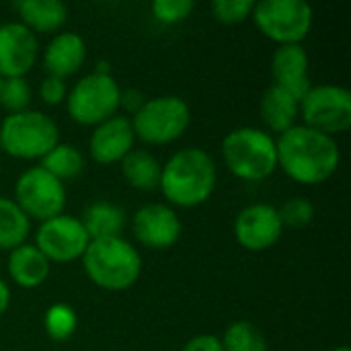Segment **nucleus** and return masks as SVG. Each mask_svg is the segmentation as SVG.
Returning a JSON list of instances; mask_svg holds the SVG:
<instances>
[{
	"label": "nucleus",
	"instance_id": "obj_1",
	"mask_svg": "<svg viewBox=\"0 0 351 351\" xmlns=\"http://www.w3.org/2000/svg\"><path fill=\"white\" fill-rule=\"evenodd\" d=\"M278 167L300 185H321L329 181L341 160L335 138L306 125H294L276 142Z\"/></svg>",
	"mask_w": 351,
	"mask_h": 351
},
{
	"label": "nucleus",
	"instance_id": "obj_2",
	"mask_svg": "<svg viewBox=\"0 0 351 351\" xmlns=\"http://www.w3.org/2000/svg\"><path fill=\"white\" fill-rule=\"evenodd\" d=\"M162 195L179 208H195L208 202L216 189V162L202 148L175 152L160 169Z\"/></svg>",
	"mask_w": 351,
	"mask_h": 351
},
{
	"label": "nucleus",
	"instance_id": "obj_3",
	"mask_svg": "<svg viewBox=\"0 0 351 351\" xmlns=\"http://www.w3.org/2000/svg\"><path fill=\"white\" fill-rule=\"evenodd\" d=\"M82 265L93 284L109 292L128 290L142 271L140 253L121 237L90 241L82 255Z\"/></svg>",
	"mask_w": 351,
	"mask_h": 351
},
{
	"label": "nucleus",
	"instance_id": "obj_4",
	"mask_svg": "<svg viewBox=\"0 0 351 351\" xmlns=\"http://www.w3.org/2000/svg\"><path fill=\"white\" fill-rule=\"evenodd\" d=\"M226 169L243 181H263L278 169L276 140L257 128L232 130L222 142Z\"/></svg>",
	"mask_w": 351,
	"mask_h": 351
},
{
	"label": "nucleus",
	"instance_id": "obj_5",
	"mask_svg": "<svg viewBox=\"0 0 351 351\" xmlns=\"http://www.w3.org/2000/svg\"><path fill=\"white\" fill-rule=\"evenodd\" d=\"M60 144L56 121L41 111H21L8 115L0 125V148L12 158H43Z\"/></svg>",
	"mask_w": 351,
	"mask_h": 351
},
{
	"label": "nucleus",
	"instance_id": "obj_6",
	"mask_svg": "<svg viewBox=\"0 0 351 351\" xmlns=\"http://www.w3.org/2000/svg\"><path fill=\"white\" fill-rule=\"evenodd\" d=\"M70 117L80 125H99L121 107V90L107 72H93L80 78L66 97Z\"/></svg>",
	"mask_w": 351,
	"mask_h": 351
},
{
	"label": "nucleus",
	"instance_id": "obj_7",
	"mask_svg": "<svg viewBox=\"0 0 351 351\" xmlns=\"http://www.w3.org/2000/svg\"><path fill=\"white\" fill-rule=\"evenodd\" d=\"M189 107L181 97L165 95L142 103L134 113L132 128L136 138L146 144H171L183 136L189 125Z\"/></svg>",
	"mask_w": 351,
	"mask_h": 351
},
{
	"label": "nucleus",
	"instance_id": "obj_8",
	"mask_svg": "<svg viewBox=\"0 0 351 351\" xmlns=\"http://www.w3.org/2000/svg\"><path fill=\"white\" fill-rule=\"evenodd\" d=\"M251 14L259 31L280 45H300L313 27V8L304 0H261Z\"/></svg>",
	"mask_w": 351,
	"mask_h": 351
},
{
	"label": "nucleus",
	"instance_id": "obj_9",
	"mask_svg": "<svg viewBox=\"0 0 351 351\" xmlns=\"http://www.w3.org/2000/svg\"><path fill=\"white\" fill-rule=\"evenodd\" d=\"M304 125L325 136L343 134L351 128V93L343 86H313L300 101Z\"/></svg>",
	"mask_w": 351,
	"mask_h": 351
},
{
	"label": "nucleus",
	"instance_id": "obj_10",
	"mask_svg": "<svg viewBox=\"0 0 351 351\" xmlns=\"http://www.w3.org/2000/svg\"><path fill=\"white\" fill-rule=\"evenodd\" d=\"M14 204L39 222L60 216L66 208V187L41 167L27 169L14 185Z\"/></svg>",
	"mask_w": 351,
	"mask_h": 351
},
{
	"label": "nucleus",
	"instance_id": "obj_11",
	"mask_svg": "<svg viewBox=\"0 0 351 351\" xmlns=\"http://www.w3.org/2000/svg\"><path fill=\"white\" fill-rule=\"evenodd\" d=\"M35 241V247L43 253V257L56 263H70L74 259H82L90 243L80 220L64 214L41 222Z\"/></svg>",
	"mask_w": 351,
	"mask_h": 351
},
{
	"label": "nucleus",
	"instance_id": "obj_12",
	"mask_svg": "<svg viewBox=\"0 0 351 351\" xmlns=\"http://www.w3.org/2000/svg\"><path fill=\"white\" fill-rule=\"evenodd\" d=\"M284 232L278 208L269 204L247 206L234 220V237L247 251L259 253L271 249Z\"/></svg>",
	"mask_w": 351,
	"mask_h": 351
},
{
	"label": "nucleus",
	"instance_id": "obj_13",
	"mask_svg": "<svg viewBox=\"0 0 351 351\" xmlns=\"http://www.w3.org/2000/svg\"><path fill=\"white\" fill-rule=\"evenodd\" d=\"M39 43L23 23L0 25V78H23L37 62Z\"/></svg>",
	"mask_w": 351,
	"mask_h": 351
},
{
	"label": "nucleus",
	"instance_id": "obj_14",
	"mask_svg": "<svg viewBox=\"0 0 351 351\" xmlns=\"http://www.w3.org/2000/svg\"><path fill=\"white\" fill-rule=\"evenodd\" d=\"M134 237L148 249H171L181 237V220L165 204H148L134 216Z\"/></svg>",
	"mask_w": 351,
	"mask_h": 351
},
{
	"label": "nucleus",
	"instance_id": "obj_15",
	"mask_svg": "<svg viewBox=\"0 0 351 351\" xmlns=\"http://www.w3.org/2000/svg\"><path fill=\"white\" fill-rule=\"evenodd\" d=\"M134 142H136V134L132 121L128 117L113 115L95 128L88 148L95 162L113 165V162H121L134 150Z\"/></svg>",
	"mask_w": 351,
	"mask_h": 351
},
{
	"label": "nucleus",
	"instance_id": "obj_16",
	"mask_svg": "<svg viewBox=\"0 0 351 351\" xmlns=\"http://www.w3.org/2000/svg\"><path fill=\"white\" fill-rule=\"evenodd\" d=\"M274 84L290 90L298 101L313 88L308 78V53L302 45H280L271 58Z\"/></svg>",
	"mask_w": 351,
	"mask_h": 351
},
{
	"label": "nucleus",
	"instance_id": "obj_17",
	"mask_svg": "<svg viewBox=\"0 0 351 351\" xmlns=\"http://www.w3.org/2000/svg\"><path fill=\"white\" fill-rule=\"evenodd\" d=\"M86 60V43L78 33H60L56 35L45 51H43V66L47 76L53 78H68L76 74Z\"/></svg>",
	"mask_w": 351,
	"mask_h": 351
},
{
	"label": "nucleus",
	"instance_id": "obj_18",
	"mask_svg": "<svg viewBox=\"0 0 351 351\" xmlns=\"http://www.w3.org/2000/svg\"><path fill=\"white\" fill-rule=\"evenodd\" d=\"M300 115V101L286 88L271 84L261 97V119L271 132H288L296 125Z\"/></svg>",
	"mask_w": 351,
	"mask_h": 351
},
{
	"label": "nucleus",
	"instance_id": "obj_19",
	"mask_svg": "<svg viewBox=\"0 0 351 351\" xmlns=\"http://www.w3.org/2000/svg\"><path fill=\"white\" fill-rule=\"evenodd\" d=\"M10 280L21 288H37L49 276V261L35 245H21L10 251L8 257Z\"/></svg>",
	"mask_w": 351,
	"mask_h": 351
},
{
	"label": "nucleus",
	"instance_id": "obj_20",
	"mask_svg": "<svg viewBox=\"0 0 351 351\" xmlns=\"http://www.w3.org/2000/svg\"><path fill=\"white\" fill-rule=\"evenodd\" d=\"M14 8L21 23L33 33H51L68 19V6L60 0H21Z\"/></svg>",
	"mask_w": 351,
	"mask_h": 351
},
{
	"label": "nucleus",
	"instance_id": "obj_21",
	"mask_svg": "<svg viewBox=\"0 0 351 351\" xmlns=\"http://www.w3.org/2000/svg\"><path fill=\"white\" fill-rule=\"evenodd\" d=\"M80 224L84 226L90 241L113 239V237H121L125 214L119 206L111 202H95L84 210Z\"/></svg>",
	"mask_w": 351,
	"mask_h": 351
},
{
	"label": "nucleus",
	"instance_id": "obj_22",
	"mask_svg": "<svg viewBox=\"0 0 351 351\" xmlns=\"http://www.w3.org/2000/svg\"><path fill=\"white\" fill-rule=\"evenodd\" d=\"M160 162L148 150H132L121 160V173L125 181L140 191H150L160 183Z\"/></svg>",
	"mask_w": 351,
	"mask_h": 351
},
{
	"label": "nucleus",
	"instance_id": "obj_23",
	"mask_svg": "<svg viewBox=\"0 0 351 351\" xmlns=\"http://www.w3.org/2000/svg\"><path fill=\"white\" fill-rule=\"evenodd\" d=\"M29 230H31V220L14 204V199L0 197V249L12 251L25 245Z\"/></svg>",
	"mask_w": 351,
	"mask_h": 351
},
{
	"label": "nucleus",
	"instance_id": "obj_24",
	"mask_svg": "<svg viewBox=\"0 0 351 351\" xmlns=\"http://www.w3.org/2000/svg\"><path fill=\"white\" fill-rule=\"evenodd\" d=\"M41 169H45L49 175H53L58 181L76 179L84 169V156L76 146L70 144H58L41 158Z\"/></svg>",
	"mask_w": 351,
	"mask_h": 351
},
{
	"label": "nucleus",
	"instance_id": "obj_25",
	"mask_svg": "<svg viewBox=\"0 0 351 351\" xmlns=\"http://www.w3.org/2000/svg\"><path fill=\"white\" fill-rule=\"evenodd\" d=\"M220 343L222 351H267L265 335L249 321L232 323Z\"/></svg>",
	"mask_w": 351,
	"mask_h": 351
},
{
	"label": "nucleus",
	"instance_id": "obj_26",
	"mask_svg": "<svg viewBox=\"0 0 351 351\" xmlns=\"http://www.w3.org/2000/svg\"><path fill=\"white\" fill-rule=\"evenodd\" d=\"M43 325H45V333L49 335V339L66 341L76 331V315L68 304H53L47 308Z\"/></svg>",
	"mask_w": 351,
	"mask_h": 351
},
{
	"label": "nucleus",
	"instance_id": "obj_27",
	"mask_svg": "<svg viewBox=\"0 0 351 351\" xmlns=\"http://www.w3.org/2000/svg\"><path fill=\"white\" fill-rule=\"evenodd\" d=\"M31 103V86L25 78H2L0 86V105L12 113L27 111Z\"/></svg>",
	"mask_w": 351,
	"mask_h": 351
},
{
	"label": "nucleus",
	"instance_id": "obj_28",
	"mask_svg": "<svg viewBox=\"0 0 351 351\" xmlns=\"http://www.w3.org/2000/svg\"><path fill=\"white\" fill-rule=\"evenodd\" d=\"M278 214H280V220H282L284 228L288 226V228L298 230V228H306V226L313 222V218H315V208H313V204H311L308 199H304V197H292V199H288V202L278 210Z\"/></svg>",
	"mask_w": 351,
	"mask_h": 351
},
{
	"label": "nucleus",
	"instance_id": "obj_29",
	"mask_svg": "<svg viewBox=\"0 0 351 351\" xmlns=\"http://www.w3.org/2000/svg\"><path fill=\"white\" fill-rule=\"evenodd\" d=\"M195 8L193 0H154L152 2V14L156 21L165 25H177L185 21Z\"/></svg>",
	"mask_w": 351,
	"mask_h": 351
},
{
	"label": "nucleus",
	"instance_id": "obj_30",
	"mask_svg": "<svg viewBox=\"0 0 351 351\" xmlns=\"http://www.w3.org/2000/svg\"><path fill=\"white\" fill-rule=\"evenodd\" d=\"M253 6V0H214L212 14L224 25H237L251 16Z\"/></svg>",
	"mask_w": 351,
	"mask_h": 351
},
{
	"label": "nucleus",
	"instance_id": "obj_31",
	"mask_svg": "<svg viewBox=\"0 0 351 351\" xmlns=\"http://www.w3.org/2000/svg\"><path fill=\"white\" fill-rule=\"evenodd\" d=\"M39 95H41L43 103H47V105H60L62 101H66L68 90H66L64 80L53 78V76H47L41 82V86H39Z\"/></svg>",
	"mask_w": 351,
	"mask_h": 351
},
{
	"label": "nucleus",
	"instance_id": "obj_32",
	"mask_svg": "<svg viewBox=\"0 0 351 351\" xmlns=\"http://www.w3.org/2000/svg\"><path fill=\"white\" fill-rule=\"evenodd\" d=\"M181 351H222V343L214 335H197L187 341Z\"/></svg>",
	"mask_w": 351,
	"mask_h": 351
},
{
	"label": "nucleus",
	"instance_id": "obj_33",
	"mask_svg": "<svg viewBox=\"0 0 351 351\" xmlns=\"http://www.w3.org/2000/svg\"><path fill=\"white\" fill-rule=\"evenodd\" d=\"M8 304H10V290H8L6 282L0 278V317L8 311Z\"/></svg>",
	"mask_w": 351,
	"mask_h": 351
},
{
	"label": "nucleus",
	"instance_id": "obj_34",
	"mask_svg": "<svg viewBox=\"0 0 351 351\" xmlns=\"http://www.w3.org/2000/svg\"><path fill=\"white\" fill-rule=\"evenodd\" d=\"M331 351H350V348H335V350Z\"/></svg>",
	"mask_w": 351,
	"mask_h": 351
},
{
	"label": "nucleus",
	"instance_id": "obj_35",
	"mask_svg": "<svg viewBox=\"0 0 351 351\" xmlns=\"http://www.w3.org/2000/svg\"><path fill=\"white\" fill-rule=\"evenodd\" d=\"M0 86H2V78H0Z\"/></svg>",
	"mask_w": 351,
	"mask_h": 351
}]
</instances>
